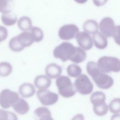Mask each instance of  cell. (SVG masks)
I'll return each mask as SVG.
<instances>
[{
  "mask_svg": "<svg viewBox=\"0 0 120 120\" xmlns=\"http://www.w3.org/2000/svg\"><path fill=\"white\" fill-rule=\"evenodd\" d=\"M83 29L84 32L89 34H94L97 32L98 30V22L92 19L86 21L83 24Z\"/></svg>",
  "mask_w": 120,
  "mask_h": 120,
  "instance_id": "cell-20",
  "label": "cell"
},
{
  "mask_svg": "<svg viewBox=\"0 0 120 120\" xmlns=\"http://www.w3.org/2000/svg\"><path fill=\"white\" fill-rule=\"evenodd\" d=\"M55 83L59 93L62 97L69 98L75 95L76 91L74 85L68 76L60 75L56 78Z\"/></svg>",
  "mask_w": 120,
  "mask_h": 120,
  "instance_id": "cell-2",
  "label": "cell"
},
{
  "mask_svg": "<svg viewBox=\"0 0 120 120\" xmlns=\"http://www.w3.org/2000/svg\"><path fill=\"white\" fill-rule=\"evenodd\" d=\"M98 68L102 72H119L120 70V60L115 57L105 56L100 58L96 63Z\"/></svg>",
  "mask_w": 120,
  "mask_h": 120,
  "instance_id": "cell-3",
  "label": "cell"
},
{
  "mask_svg": "<svg viewBox=\"0 0 120 120\" xmlns=\"http://www.w3.org/2000/svg\"><path fill=\"white\" fill-rule=\"evenodd\" d=\"M30 33L35 42H39L42 40L44 37L43 30L39 27L34 26L30 29Z\"/></svg>",
  "mask_w": 120,
  "mask_h": 120,
  "instance_id": "cell-26",
  "label": "cell"
},
{
  "mask_svg": "<svg viewBox=\"0 0 120 120\" xmlns=\"http://www.w3.org/2000/svg\"><path fill=\"white\" fill-rule=\"evenodd\" d=\"M75 49V47L71 43L64 42L54 48L53 54L55 58L60 59L63 62H66L74 54Z\"/></svg>",
  "mask_w": 120,
  "mask_h": 120,
  "instance_id": "cell-4",
  "label": "cell"
},
{
  "mask_svg": "<svg viewBox=\"0 0 120 120\" xmlns=\"http://www.w3.org/2000/svg\"><path fill=\"white\" fill-rule=\"evenodd\" d=\"M0 120H18V119L14 112L0 109Z\"/></svg>",
  "mask_w": 120,
  "mask_h": 120,
  "instance_id": "cell-29",
  "label": "cell"
},
{
  "mask_svg": "<svg viewBox=\"0 0 120 120\" xmlns=\"http://www.w3.org/2000/svg\"><path fill=\"white\" fill-rule=\"evenodd\" d=\"M79 32L78 27L74 24H65L61 26L59 30V38L65 40H69L75 38L77 33Z\"/></svg>",
  "mask_w": 120,
  "mask_h": 120,
  "instance_id": "cell-9",
  "label": "cell"
},
{
  "mask_svg": "<svg viewBox=\"0 0 120 120\" xmlns=\"http://www.w3.org/2000/svg\"><path fill=\"white\" fill-rule=\"evenodd\" d=\"M119 32H120V26H119L116 30V31L115 32V33H114L113 35V37L114 39V40L115 41V42L118 44V45H119L120 42H119Z\"/></svg>",
  "mask_w": 120,
  "mask_h": 120,
  "instance_id": "cell-33",
  "label": "cell"
},
{
  "mask_svg": "<svg viewBox=\"0 0 120 120\" xmlns=\"http://www.w3.org/2000/svg\"><path fill=\"white\" fill-rule=\"evenodd\" d=\"M17 25L18 28L22 31H27L32 27V23L31 19L28 16H23L18 20Z\"/></svg>",
  "mask_w": 120,
  "mask_h": 120,
  "instance_id": "cell-22",
  "label": "cell"
},
{
  "mask_svg": "<svg viewBox=\"0 0 120 120\" xmlns=\"http://www.w3.org/2000/svg\"><path fill=\"white\" fill-rule=\"evenodd\" d=\"M8 36V32L7 29L2 26H0V43L5 40Z\"/></svg>",
  "mask_w": 120,
  "mask_h": 120,
  "instance_id": "cell-31",
  "label": "cell"
},
{
  "mask_svg": "<svg viewBox=\"0 0 120 120\" xmlns=\"http://www.w3.org/2000/svg\"><path fill=\"white\" fill-rule=\"evenodd\" d=\"M71 120H84V117L82 114L79 113L74 116Z\"/></svg>",
  "mask_w": 120,
  "mask_h": 120,
  "instance_id": "cell-34",
  "label": "cell"
},
{
  "mask_svg": "<svg viewBox=\"0 0 120 120\" xmlns=\"http://www.w3.org/2000/svg\"><path fill=\"white\" fill-rule=\"evenodd\" d=\"M16 39L20 45L24 49L30 46L34 42V39L30 32L24 31L16 36Z\"/></svg>",
  "mask_w": 120,
  "mask_h": 120,
  "instance_id": "cell-11",
  "label": "cell"
},
{
  "mask_svg": "<svg viewBox=\"0 0 120 120\" xmlns=\"http://www.w3.org/2000/svg\"><path fill=\"white\" fill-rule=\"evenodd\" d=\"M14 6L13 0H0V12L2 14L12 12Z\"/></svg>",
  "mask_w": 120,
  "mask_h": 120,
  "instance_id": "cell-23",
  "label": "cell"
},
{
  "mask_svg": "<svg viewBox=\"0 0 120 120\" xmlns=\"http://www.w3.org/2000/svg\"><path fill=\"white\" fill-rule=\"evenodd\" d=\"M94 4L97 7H100L104 5L107 2L108 0H92Z\"/></svg>",
  "mask_w": 120,
  "mask_h": 120,
  "instance_id": "cell-32",
  "label": "cell"
},
{
  "mask_svg": "<svg viewBox=\"0 0 120 120\" xmlns=\"http://www.w3.org/2000/svg\"><path fill=\"white\" fill-rule=\"evenodd\" d=\"M37 96L40 103L44 106H50L55 104L59 99V95L47 89L39 90Z\"/></svg>",
  "mask_w": 120,
  "mask_h": 120,
  "instance_id": "cell-7",
  "label": "cell"
},
{
  "mask_svg": "<svg viewBox=\"0 0 120 120\" xmlns=\"http://www.w3.org/2000/svg\"><path fill=\"white\" fill-rule=\"evenodd\" d=\"M19 94L15 91L6 89L0 93V105L4 109H8L19 99Z\"/></svg>",
  "mask_w": 120,
  "mask_h": 120,
  "instance_id": "cell-6",
  "label": "cell"
},
{
  "mask_svg": "<svg viewBox=\"0 0 120 120\" xmlns=\"http://www.w3.org/2000/svg\"><path fill=\"white\" fill-rule=\"evenodd\" d=\"M45 72L47 76L50 79H56L62 73L61 67L56 63H50L45 68Z\"/></svg>",
  "mask_w": 120,
  "mask_h": 120,
  "instance_id": "cell-12",
  "label": "cell"
},
{
  "mask_svg": "<svg viewBox=\"0 0 120 120\" xmlns=\"http://www.w3.org/2000/svg\"><path fill=\"white\" fill-rule=\"evenodd\" d=\"M67 72L69 76L73 78H77L82 74V70L81 67L78 65L72 64L67 67Z\"/></svg>",
  "mask_w": 120,
  "mask_h": 120,
  "instance_id": "cell-24",
  "label": "cell"
},
{
  "mask_svg": "<svg viewBox=\"0 0 120 120\" xmlns=\"http://www.w3.org/2000/svg\"><path fill=\"white\" fill-rule=\"evenodd\" d=\"M74 85L76 91L82 95L90 94L93 90V83L89 77L85 74H81L77 77Z\"/></svg>",
  "mask_w": 120,
  "mask_h": 120,
  "instance_id": "cell-5",
  "label": "cell"
},
{
  "mask_svg": "<svg viewBox=\"0 0 120 120\" xmlns=\"http://www.w3.org/2000/svg\"><path fill=\"white\" fill-rule=\"evenodd\" d=\"M110 120H120V114L119 113L114 114L111 117Z\"/></svg>",
  "mask_w": 120,
  "mask_h": 120,
  "instance_id": "cell-35",
  "label": "cell"
},
{
  "mask_svg": "<svg viewBox=\"0 0 120 120\" xmlns=\"http://www.w3.org/2000/svg\"><path fill=\"white\" fill-rule=\"evenodd\" d=\"M93 110L95 114L98 116H103L105 115L108 111V106L106 103L104 104L93 106Z\"/></svg>",
  "mask_w": 120,
  "mask_h": 120,
  "instance_id": "cell-28",
  "label": "cell"
},
{
  "mask_svg": "<svg viewBox=\"0 0 120 120\" xmlns=\"http://www.w3.org/2000/svg\"><path fill=\"white\" fill-rule=\"evenodd\" d=\"M35 88L30 83H23L19 88V93L21 97L24 98H31L35 94Z\"/></svg>",
  "mask_w": 120,
  "mask_h": 120,
  "instance_id": "cell-13",
  "label": "cell"
},
{
  "mask_svg": "<svg viewBox=\"0 0 120 120\" xmlns=\"http://www.w3.org/2000/svg\"><path fill=\"white\" fill-rule=\"evenodd\" d=\"M35 120H54L49 109L46 107H39L34 112Z\"/></svg>",
  "mask_w": 120,
  "mask_h": 120,
  "instance_id": "cell-14",
  "label": "cell"
},
{
  "mask_svg": "<svg viewBox=\"0 0 120 120\" xmlns=\"http://www.w3.org/2000/svg\"><path fill=\"white\" fill-rule=\"evenodd\" d=\"M1 20L4 25L10 26L14 25L16 22L17 18L15 13L11 12L2 14Z\"/></svg>",
  "mask_w": 120,
  "mask_h": 120,
  "instance_id": "cell-21",
  "label": "cell"
},
{
  "mask_svg": "<svg viewBox=\"0 0 120 120\" xmlns=\"http://www.w3.org/2000/svg\"><path fill=\"white\" fill-rule=\"evenodd\" d=\"M12 107L17 113L21 115H24L27 113L30 110L28 103L22 98H19L12 105Z\"/></svg>",
  "mask_w": 120,
  "mask_h": 120,
  "instance_id": "cell-16",
  "label": "cell"
},
{
  "mask_svg": "<svg viewBox=\"0 0 120 120\" xmlns=\"http://www.w3.org/2000/svg\"><path fill=\"white\" fill-rule=\"evenodd\" d=\"M92 40L95 46L99 49H105L108 45L107 38L100 32L98 31L93 34Z\"/></svg>",
  "mask_w": 120,
  "mask_h": 120,
  "instance_id": "cell-17",
  "label": "cell"
},
{
  "mask_svg": "<svg viewBox=\"0 0 120 120\" xmlns=\"http://www.w3.org/2000/svg\"><path fill=\"white\" fill-rule=\"evenodd\" d=\"M76 2L79 4H83L87 1L88 0H74Z\"/></svg>",
  "mask_w": 120,
  "mask_h": 120,
  "instance_id": "cell-36",
  "label": "cell"
},
{
  "mask_svg": "<svg viewBox=\"0 0 120 120\" xmlns=\"http://www.w3.org/2000/svg\"><path fill=\"white\" fill-rule=\"evenodd\" d=\"M78 45L84 50H89L93 47V42L90 34L84 31L78 32L75 36Z\"/></svg>",
  "mask_w": 120,
  "mask_h": 120,
  "instance_id": "cell-10",
  "label": "cell"
},
{
  "mask_svg": "<svg viewBox=\"0 0 120 120\" xmlns=\"http://www.w3.org/2000/svg\"><path fill=\"white\" fill-rule=\"evenodd\" d=\"M12 65L8 62H0V76L6 77L8 76L12 72Z\"/></svg>",
  "mask_w": 120,
  "mask_h": 120,
  "instance_id": "cell-25",
  "label": "cell"
},
{
  "mask_svg": "<svg viewBox=\"0 0 120 120\" xmlns=\"http://www.w3.org/2000/svg\"><path fill=\"white\" fill-rule=\"evenodd\" d=\"M9 48L14 52H18L22 51L24 49L20 45L18 42L16 36L12 38L9 42Z\"/></svg>",
  "mask_w": 120,
  "mask_h": 120,
  "instance_id": "cell-30",
  "label": "cell"
},
{
  "mask_svg": "<svg viewBox=\"0 0 120 120\" xmlns=\"http://www.w3.org/2000/svg\"><path fill=\"white\" fill-rule=\"evenodd\" d=\"M105 94L100 91H97L93 92L90 98V101L93 106H97L104 104L105 103Z\"/></svg>",
  "mask_w": 120,
  "mask_h": 120,
  "instance_id": "cell-18",
  "label": "cell"
},
{
  "mask_svg": "<svg viewBox=\"0 0 120 120\" xmlns=\"http://www.w3.org/2000/svg\"><path fill=\"white\" fill-rule=\"evenodd\" d=\"M108 106V110L113 114L119 113L120 111V99L119 98H115L112 99L109 103Z\"/></svg>",
  "mask_w": 120,
  "mask_h": 120,
  "instance_id": "cell-27",
  "label": "cell"
},
{
  "mask_svg": "<svg viewBox=\"0 0 120 120\" xmlns=\"http://www.w3.org/2000/svg\"><path fill=\"white\" fill-rule=\"evenodd\" d=\"M86 70L100 89L107 90L113 85V78L107 74L101 72L97 67L96 62L92 61L88 62L86 65Z\"/></svg>",
  "mask_w": 120,
  "mask_h": 120,
  "instance_id": "cell-1",
  "label": "cell"
},
{
  "mask_svg": "<svg viewBox=\"0 0 120 120\" xmlns=\"http://www.w3.org/2000/svg\"><path fill=\"white\" fill-rule=\"evenodd\" d=\"M51 80L45 75H39L34 79V86L39 90L47 89L51 85Z\"/></svg>",
  "mask_w": 120,
  "mask_h": 120,
  "instance_id": "cell-15",
  "label": "cell"
},
{
  "mask_svg": "<svg viewBox=\"0 0 120 120\" xmlns=\"http://www.w3.org/2000/svg\"><path fill=\"white\" fill-rule=\"evenodd\" d=\"M86 58V53L84 50L80 47H75V52L69 60L76 64L83 62Z\"/></svg>",
  "mask_w": 120,
  "mask_h": 120,
  "instance_id": "cell-19",
  "label": "cell"
},
{
  "mask_svg": "<svg viewBox=\"0 0 120 120\" xmlns=\"http://www.w3.org/2000/svg\"><path fill=\"white\" fill-rule=\"evenodd\" d=\"M118 26H115L113 19L109 17H105L100 21L98 28L101 33L106 38L112 37L116 31Z\"/></svg>",
  "mask_w": 120,
  "mask_h": 120,
  "instance_id": "cell-8",
  "label": "cell"
}]
</instances>
